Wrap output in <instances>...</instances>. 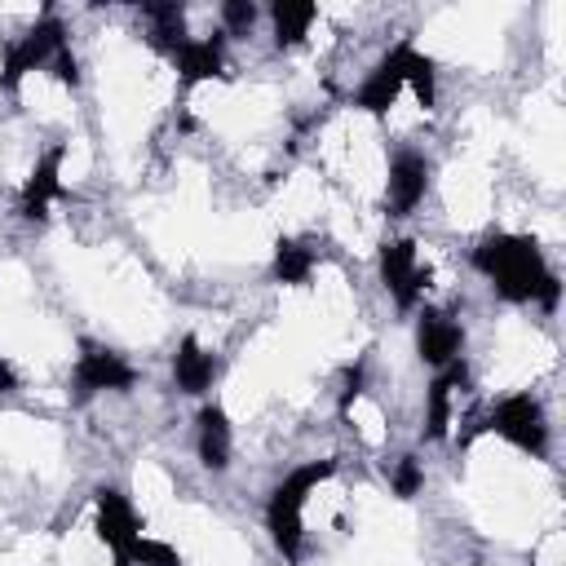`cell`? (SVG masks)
<instances>
[{
    "mask_svg": "<svg viewBox=\"0 0 566 566\" xmlns=\"http://www.w3.org/2000/svg\"><path fill=\"white\" fill-rule=\"evenodd\" d=\"M142 13L150 18V40H155V49L168 53V57H177V49L190 40V35H186V9L168 0V4H142Z\"/></svg>",
    "mask_w": 566,
    "mask_h": 566,
    "instance_id": "obj_17",
    "label": "cell"
},
{
    "mask_svg": "<svg viewBox=\"0 0 566 566\" xmlns=\"http://www.w3.org/2000/svg\"><path fill=\"white\" fill-rule=\"evenodd\" d=\"M270 22H274V44L279 49H292L318 22V4L314 0H274L270 4Z\"/></svg>",
    "mask_w": 566,
    "mask_h": 566,
    "instance_id": "obj_16",
    "label": "cell"
},
{
    "mask_svg": "<svg viewBox=\"0 0 566 566\" xmlns=\"http://www.w3.org/2000/svg\"><path fill=\"white\" fill-rule=\"evenodd\" d=\"M75 380L93 394L111 389V394H124L137 385V367L124 363L115 349H102V345H84V354L75 358Z\"/></svg>",
    "mask_w": 566,
    "mask_h": 566,
    "instance_id": "obj_9",
    "label": "cell"
},
{
    "mask_svg": "<svg viewBox=\"0 0 566 566\" xmlns=\"http://www.w3.org/2000/svg\"><path fill=\"white\" fill-rule=\"evenodd\" d=\"M473 270L495 287V296L513 305L539 301L544 310H553L562 296V279L548 270L544 248L531 234H486L473 248Z\"/></svg>",
    "mask_w": 566,
    "mask_h": 566,
    "instance_id": "obj_1",
    "label": "cell"
},
{
    "mask_svg": "<svg viewBox=\"0 0 566 566\" xmlns=\"http://www.w3.org/2000/svg\"><path fill=\"white\" fill-rule=\"evenodd\" d=\"M119 562H128V566H181V553H177L172 544H164V539L137 535V544H133Z\"/></svg>",
    "mask_w": 566,
    "mask_h": 566,
    "instance_id": "obj_20",
    "label": "cell"
},
{
    "mask_svg": "<svg viewBox=\"0 0 566 566\" xmlns=\"http://www.w3.org/2000/svg\"><path fill=\"white\" fill-rule=\"evenodd\" d=\"M407 53H411V40H398V44L367 71V80H363L358 93H354V106H358V111H367V115H389V111H394L398 93L407 88Z\"/></svg>",
    "mask_w": 566,
    "mask_h": 566,
    "instance_id": "obj_6",
    "label": "cell"
},
{
    "mask_svg": "<svg viewBox=\"0 0 566 566\" xmlns=\"http://www.w3.org/2000/svg\"><path fill=\"white\" fill-rule=\"evenodd\" d=\"M332 473H336V460H310V464H296V469L270 491L265 531H270L274 548H279L287 562L301 557V539H305V500H310V491H318Z\"/></svg>",
    "mask_w": 566,
    "mask_h": 566,
    "instance_id": "obj_2",
    "label": "cell"
},
{
    "mask_svg": "<svg viewBox=\"0 0 566 566\" xmlns=\"http://www.w3.org/2000/svg\"><path fill=\"white\" fill-rule=\"evenodd\" d=\"M460 349H464V327H460L451 314L424 310V314L416 318V354H420V363H429V367L438 371V367L455 363Z\"/></svg>",
    "mask_w": 566,
    "mask_h": 566,
    "instance_id": "obj_8",
    "label": "cell"
},
{
    "mask_svg": "<svg viewBox=\"0 0 566 566\" xmlns=\"http://www.w3.org/2000/svg\"><path fill=\"white\" fill-rule=\"evenodd\" d=\"M424 190H429V164H424V155L398 150V155L389 159V186H385L389 212H394V217H407V212L424 199Z\"/></svg>",
    "mask_w": 566,
    "mask_h": 566,
    "instance_id": "obj_11",
    "label": "cell"
},
{
    "mask_svg": "<svg viewBox=\"0 0 566 566\" xmlns=\"http://www.w3.org/2000/svg\"><path fill=\"white\" fill-rule=\"evenodd\" d=\"M217 376H221V358L212 349H203L199 336H181L177 340V354H172V380H177V389L190 394V398H199V394L212 389Z\"/></svg>",
    "mask_w": 566,
    "mask_h": 566,
    "instance_id": "obj_12",
    "label": "cell"
},
{
    "mask_svg": "<svg viewBox=\"0 0 566 566\" xmlns=\"http://www.w3.org/2000/svg\"><path fill=\"white\" fill-rule=\"evenodd\" d=\"M256 4L252 0H226L221 4V22H226V31H248L252 22H256Z\"/></svg>",
    "mask_w": 566,
    "mask_h": 566,
    "instance_id": "obj_22",
    "label": "cell"
},
{
    "mask_svg": "<svg viewBox=\"0 0 566 566\" xmlns=\"http://www.w3.org/2000/svg\"><path fill=\"white\" fill-rule=\"evenodd\" d=\"M195 451H199V464H203V469H212V473H226V469H230L234 433H230V416H226L217 402H203V407H199Z\"/></svg>",
    "mask_w": 566,
    "mask_h": 566,
    "instance_id": "obj_15",
    "label": "cell"
},
{
    "mask_svg": "<svg viewBox=\"0 0 566 566\" xmlns=\"http://www.w3.org/2000/svg\"><path fill=\"white\" fill-rule=\"evenodd\" d=\"M486 429H495L509 447L526 451V455H544L548 451V420H544V407L531 398V394H509L495 402Z\"/></svg>",
    "mask_w": 566,
    "mask_h": 566,
    "instance_id": "obj_4",
    "label": "cell"
},
{
    "mask_svg": "<svg viewBox=\"0 0 566 566\" xmlns=\"http://www.w3.org/2000/svg\"><path fill=\"white\" fill-rule=\"evenodd\" d=\"M13 389H18V371H13V367H9V358L0 354V398H4V394H13Z\"/></svg>",
    "mask_w": 566,
    "mask_h": 566,
    "instance_id": "obj_24",
    "label": "cell"
},
{
    "mask_svg": "<svg viewBox=\"0 0 566 566\" xmlns=\"http://www.w3.org/2000/svg\"><path fill=\"white\" fill-rule=\"evenodd\" d=\"M62 159H66V146H49L35 159V168H31L27 186H22V217L27 221H40L49 212V203L62 195Z\"/></svg>",
    "mask_w": 566,
    "mask_h": 566,
    "instance_id": "obj_14",
    "label": "cell"
},
{
    "mask_svg": "<svg viewBox=\"0 0 566 566\" xmlns=\"http://www.w3.org/2000/svg\"><path fill=\"white\" fill-rule=\"evenodd\" d=\"M115 566H128V562H119V557H115Z\"/></svg>",
    "mask_w": 566,
    "mask_h": 566,
    "instance_id": "obj_25",
    "label": "cell"
},
{
    "mask_svg": "<svg viewBox=\"0 0 566 566\" xmlns=\"http://www.w3.org/2000/svg\"><path fill=\"white\" fill-rule=\"evenodd\" d=\"M376 270H380V283L389 287V296H394L398 310H411V305L420 301L424 283H429V270L420 265L411 239H389V243H380Z\"/></svg>",
    "mask_w": 566,
    "mask_h": 566,
    "instance_id": "obj_5",
    "label": "cell"
},
{
    "mask_svg": "<svg viewBox=\"0 0 566 566\" xmlns=\"http://www.w3.org/2000/svg\"><path fill=\"white\" fill-rule=\"evenodd\" d=\"M464 389V363H447L438 367V376L429 380L424 389V438L429 442H442L447 429H451V416H455V394Z\"/></svg>",
    "mask_w": 566,
    "mask_h": 566,
    "instance_id": "obj_10",
    "label": "cell"
},
{
    "mask_svg": "<svg viewBox=\"0 0 566 566\" xmlns=\"http://www.w3.org/2000/svg\"><path fill=\"white\" fill-rule=\"evenodd\" d=\"M420 486H424V469H420V460H416V455H402L398 469H394V495H398V500H411Z\"/></svg>",
    "mask_w": 566,
    "mask_h": 566,
    "instance_id": "obj_21",
    "label": "cell"
},
{
    "mask_svg": "<svg viewBox=\"0 0 566 566\" xmlns=\"http://www.w3.org/2000/svg\"><path fill=\"white\" fill-rule=\"evenodd\" d=\"M66 44V27L53 18V13H44L31 31H22L9 49H4V66H0V88H18L31 71H49V62H53V53Z\"/></svg>",
    "mask_w": 566,
    "mask_h": 566,
    "instance_id": "obj_3",
    "label": "cell"
},
{
    "mask_svg": "<svg viewBox=\"0 0 566 566\" xmlns=\"http://www.w3.org/2000/svg\"><path fill=\"white\" fill-rule=\"evenodd\" d=\"M49 71H53V80L57 84H80V62H75V53H71V44H62L57 53H53V62H49Z\"/></svg>",
    "mask_w": 566,
    "mask_h": 566,
    "instance_id": "obj_23",
    "label": "cell"
},
{
    "mask_svg": "<svg viewBox=\"0 0 566 566\" xmlns=\"http://www.w3.org/2000/svg\"><path fill=\"white\" fill-rule=\"evenodd\" d=\"M93 535H97V544H106L115 557H124V553L137 544L142 522H137V509L128 504L124 491L102 486V491L93 495Z\"/></svg>",
    "mask_w": 566,
    "mask_h": 566,
    "instance_id": "obj_7",
    "label": "cell"
},
{
    "mask_svg": "<svg viewBox=\"0 0 566 566\" xmlns=\"http://www.w3.org/2000/svg\"><path fill=\"white\" fill-rule=\"evenodd\" d=\"M407 88L416 93V102H420L424 111L438 102V66H433V57L420 53L416 44H411V53H407Z\"/></svg>",
    "mask_w": 566,
    "mask_h": 566,
    "instance_id": "obj_19",
    "label": "cell"
},
{
    "mask_svg": "<svg viewBox=\"0 0 566 566\" xmlns=\"http://www.w3.org/2000/svg\"><path fill=\"white\" fill-rule=\"evenodd\" d=\"M177 80L190 88V84H203V80H226V35H199V40H186L177 49Z\"/></svg>",
    "mask_w": 566,
    "mask_h": 566,
    "instance_id": "obj_13",
    "label": "cell"
},
{
    "mask_svg": "<svg viewBox=\"0 0 566 566\" xmlns=\"http://www.w3.org/2000/svg\"><path fill=\"white\" fill-rule=\"evenodd\" d=\"M314 248H305L301 239H274V279L279 283H287V287H301V283H310V274H314Z\"/></svg>",
    "mask_w": 566,
    "mask_h": 566,
    "instance_id": "obj_18",
    "label": "cell"
}]
</instances>
